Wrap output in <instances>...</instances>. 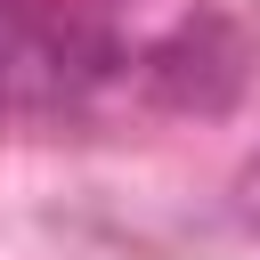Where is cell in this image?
<instances>
[{"mask_svg":"<svg viewBox=\"0 0 260 260\" xmlns=\"http://www.w3.org/2000/svg\"><path fill=\"white\" fill-rule=\"evenodd\" d=\"M122 41L89 16H49L0 0V122H49L89 106L122 73Z\"/></svg>","mask_w":260,"mask_h":260,"instance_id":"6da1fadb","label":"cell"},{"mask_svg":"<svg viewBox=\"0 0 260 260\" xmlns=\"http://www.w3.org/2000/svg\"><path fill=\"white\" fill-rule=\"evenodd\" d=\"M236 219H244V228H260V154L236 171Z\"/></svg>","mask_w":260,"mask_h":260,"instance_id":"7a4b0ae2","label":"cell"}]
</instances>
